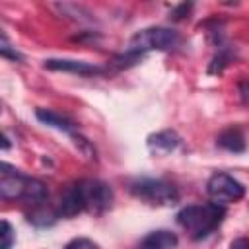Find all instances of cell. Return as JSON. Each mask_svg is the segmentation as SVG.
<instances>
[{
    "label": "cell",
    "instance_id": "1",
    "mask_svg": "<svg viewBox=\"0 0 249 249\" xmlns=\"http://www.w3.org/2000/svg\"><path fill=\"white\" fill-rule=\"evenodd\" d=\"M224 216H226V208L222 204L200 202L181 208L175 218L177 224L189 233L193 241H200L218 230V226L224 222Z\"/></svg>",
    "mask_w": 249,
    "mask_h": 249
},
{
    "label": "cell",
    "instance_id": "2",
    "mask_svg": "<svg viewBox=\"0 0 249 249\" xmlns=\"http://www.w3.org/2000/svg\"><path fill=\"white\" fill-rule=\"evenodd\" d=\"M179 43L181 35L169 27H146L130 37L126 51L144 56L148 51H173L179 47Z\"/></svg>",
    "mask_w": 249,
    "mask_h": 249
},
{
    "label": "cell",
    "instance_id": "3",
    "mask_svg": "<svg viewBox=\"0 0 249 249\" xmlns=\"http://www.w3.org/2000/svg\"><path fill=\"white\" fill-rule=\"evenodd\" d=\"M130 193L150 206H171L179 200V193L171 183L154 177H140L132 181Z\"/></svg>",
    "mask_w": 249,
    "mask_h": 249
},
{
    "label": "cell",
    "instance_id": "4",
    "mask_svg": "<svg viewBox=\"0 0 249 249\" xmlns=\"http://www.w3.org/2000/svg\"><path fill=\"white\" fill-rule=\"evenodd\" d=\"M206 193L212 198V202H218L224 206V204L241 200L245 196V187H243V183H239L230 173L216 171L206 181Z\"/></svg>",
    "mask_w": 249,
    "mask_h": 249
},
{
    "label": "cell",
    "instance_id": "5",
    "mask_svg": "<svg viewBox=\"0 0 249 249\" xmlns=\"http://www.w3.org/2000/svg\"><path fill=\"white\" fill-rule=\"evenodd\" d=\"M84 208L89 214H103L113 204V189L99 179H80Z\"/></svg>",
    "mask_w": 249,
    "mask_h": 249
},
{
    "label": "cell",
    "instance_id": "6",
    "mask_svg": "<svg viewBox=\"0 0 249 249\" xmlns=\"http://www.w3.org/2000/svg\"><path fill=\"white\" fill-rule=\"evenodd\" d=\"M0 169V196L4 200H25L33 177L23 175L19 169L8 163H2Z\"/></svg>",
    "mask_w": 249,
    "mask_h": 249
},
{
    "label": "cell",
    "instance_id": "7",
    "mask_svg": "<svg viewBox=\"0 0 249 249\" xmlns=\"http://www.w3.org/2000/svg\"><path fill=\"white\" fill-rule=\"evenodd\" d=\"M56 214L58 218H74L76 214L80 212H86L84 208V196H82V189H80V183H72L68 185L62 193H60V198H58V204H56Z\"/></svg>",
    "mask_w": 249,
    "mask_h": 249
},
{
    "label": "cell",
    "instance_id": "8",
    "mask_svg": "<svg viewBox=\"0 0 249 249\" xmlns=\"http://www.w3.org/2000/svg\"><path fill=\"white\" fill-rule=\"evenodd\" d=\"M43 66L53 72H70V74H78V76H97V74L105 72L97 64L74 60V58H49V60H45Z\"/></svg>",
    "mask_w": 249,
    "mask_h": 249
},
{
    "label": "cell",
    "instance_id": "9",
    "mask_svg": "<svg viewBox=\"0 0 249 249\" xmlns=\"http://www.w3.org/2000/svg\"><path fill=\"white\" fill-rule=\"evenodd\" d=\"M35 117L43 123V124H47V126H53V128H56V130H60V132H64V134H76L74 130H76V123L70 119V117H66V115H62V113H56V111H53V109H37L35 111Z\"/></svg>",
    "mask_w": 249,
    "mask_h": 249
},
{
    "label": "cell",
    "instance_id": "10",
    "mask_svg": "<svg viewBox=\"0 0 249 249\" xmlns=\"http://www.w3.org/2000/svg\"><path fill=\"white\" fill-rule=\"evenodd\" d=\"M179 243L177 235L169 230H156L150 231L140 243L138 249H175Z\"/></svg>",
    "mask_w": 249,
    "mask_h": 249
},
{
    "label": "cell",
    "instance_id": "11",
    "mask_svg": "<svg viewBox=\"0 0 249 249\" xmlns=\"http://www.w3.org/2000/svg\"><path fill=\"white\" fill-rule=\"evenodd\" d=\"M216 144L222 150L231 152V154H241V152H245V146H247L245 144V136H243L239 126H230V128L222 130L218 134V138H216Z\"/></svg>",
    "mask_w": 249,
    "mask_h": 249
},
{
    "label": "cell",
    "instance_id": "12",
    "mask_svg": "<svg viewBox=\"0 0 249 249\" xmlns=\"http://www.w3.org/2000/svg\"><path fill=\"white\" fill-rule=\"evenodd\" d=\"M181 144V138L173 130H161L148 136V148L156 154H169Z\"/></svg>",
    "mask_w": 249,
    "mask_h": 249
},
{
    "label": "cell",
    "instance_id": "13",
    "mask_svg": "<svg viewBox=\"0 0 249 249\" xmlns=\"http://www.w3.org/2000/svg\"><path fill=\"white\" fill-rule=\"evenodd\" d=\"M233 56H235V53H233V49L230 45H220L218 53L214 54V58H212V62L208 66V74H222L224 68L231 62Z\"/></svg>",
    "mask_w": 249,
    "mask_h": 249
},
{
    "label": "cell",
    "instance_id": "14",
    "mask_svg": "<svg viewBox=\"0 0 249 249\" xmlns=\"http://www.w3.org/2000/svg\"><path fill=\"white\" fill-rule=\"evenodd\" d=\"M0 249H12L16 241V231L8 220H2V231H0Z\"/></svg>",
    "mask_w": 249,
    "mask_h": 249
},
{
    "label": "cell",
    "instance_id": "15",
    "mask_svg": "<svg viewBox=\"0 0 249 249\" xmlns=\"http://www.w3.org/2000/svg\"><path fill=\"white\" fill-rule=\"evenodd\" d=\"M64 249H101V247L89 237H74L64 245Z\"/></svg>",
    "mask_w": 249,
    "mask_h": 249
},
{
    "label": "cell",
    "instance_id": "16",
    "mask_svg": "<svg viewBox=\"0 0 249 249\" xmlns=\"http://www.w3.org/2000/svg\"><path fill=\"white\" fill-rule=\"evenodd\" d=\"M0 54L4 56V58H10V60H14V62H23V56L16 51V49H12L10 47V43H8V39H6V35H2V43H0Z\"/></svg>",
    "mask_w": 249,
    "mask_h": 249
},
{
    "label": "cell",
    "instance_id": "17",
    "mask_svg": "<svg viewBox=\"0 0 249 249\" xmlns=\"http://www.w3.org/2000/svg\"><path fill=\"white\" fill-rule=\"evenodd\" d=\"M193 10V4H179V6H175L171 12H169V19L171 21H183L187 16H189V12Z\"/></svg>",
    "mask_w": 249,
    "mask_h": 249
},
{
    "label": "cell",
    "instance_id": "18",
    "mask_svg": "<svg viewBox=\"0 0 249 249\" xmlns=\"http://www.w3.org/2000/svg\"><path fill=\"white\" fill-rule=\"evenodd\" d=\"M239 97L245 105H249V80H241L239 82Z\"/></svg>",
    "mask_w": 249,
    "mask_h": 249
},
{
    "label": "cell",
    "instance_id": "19",
    "mask_svg": "<svg viewBox=\"0 0 249 249\" xmlns=\"http://www.w3.org/2000/svg\"><path fill=\"white\" fill-rule=\"evenodd\" d=\"M230 249H249V237H237L230 243Z\"/></svg>",
    "mask_w": 249,
    "mask_h": 249
}]
</instances>
